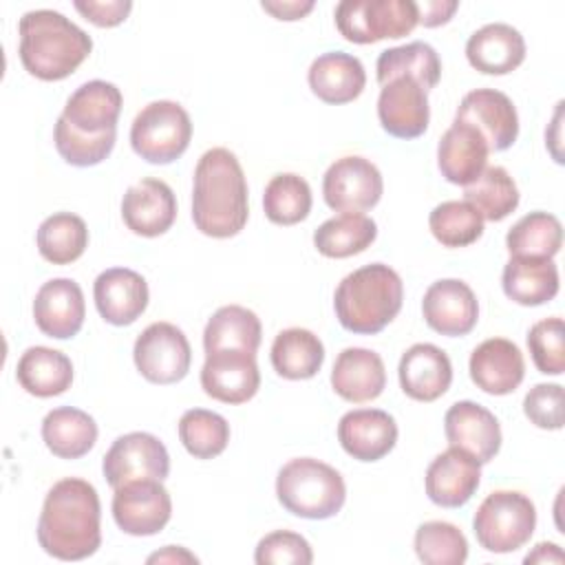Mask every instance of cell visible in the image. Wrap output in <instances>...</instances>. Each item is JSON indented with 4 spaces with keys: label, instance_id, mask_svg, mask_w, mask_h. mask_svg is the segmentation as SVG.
<instances>
[{
    "label": "cell",
    "instance_id": "obj_6",
    "mask_svg": "<svg viewBox=\"0 0 565 565\" xmlns=\"http://www.w3.org/2000/svg\"><path fill=\"white\" fill-rule=\"evenodd\" d=\"M536 527L532 499L516 490L490 492L475 512L472 530L486 552L510 554L523 547Z\"/></svg>",
    "mask_w": 565,
    "mask_h": 565
},
{
    "label": "cell",
    "instance_id": "obj_48",
    "mask_svg": "<svg viewBox=\"0 0 565 565\" xmlns=\"http://www.w3.org/2000/svg\"><path fill=\"white\" fill-rule=\"evenodd\" d=\"M73 7L88 22H93L95 26L110 29V26L121 24L128 18V13L132 9V2L130 0H106V2H99V0H75Z\"/></svg>",
    "mask_w": 565,
    "mask_h": 565
},
{
    "label": "cell",
    "instance_id": "obj_9",
    "mask_svg": "<svg viewBox=\"0 0 565 565\" xmlns=\"http://www.w3.org/2000/svg\"><path fill=\"white\" fill-rule=\"evenodd\" d=\"M132 360L148 382L174 384L188 375L192 349L179 327L172 322H152L137 335Z\"/></svg>",
    "mask_w": 565,
    "mask_h": 565
},
{
    "label": "cell",
    "instance_id": "obj_1",
    "mask_svg": "<svg viewBox=\"0 0 565 565\" xmlns=\"http://www.w3.org/2000/svg\"><path fill=\"white\" fill-rule=\"evenodd\" d=\"M40 547L60 561H82L102 545V505L93 483L66 477L46 492L38 519Z\"/></svg>",
    "mask_w": 565,
    "mask_h": 565
},
{
    "label": "cell",
    "instance_id": "obj_32",
    "mask_svg": "<svg viewBox=\"0 0 565 565\" xmlns=\"http://www.w3.org/2000/svg\"><path fill=\"white\" fill-rule=\"evenodd\" d=\"M42 439L60 459H79L97 441L95 419L75 406H57L42 419Z\"/></svg>",
    "mask_w": 565,
    "mask_h": 565
},
{
    "label": "cell",
    "instance_id": "obj_26",
    "mask_svg": "<svg viewBox=\"0 0 565 565\" xmlns=\"http://www.w3.org/2000/svg\"><path fill=\"white\" fill-rule=\"evenodd\" d=\"M466 57L483 75H505L523 64L525 40L512 24L490 22L468 38Z\"/></svg>",
    "mask_w": 565,
    "mask_h": 565
},
{
    "label": "cell",
    "instance_id": "obj_18",
    "mask_svg": "<svg viewBox=\"0 0 565 565\" xmlns=\"http://www.w3.org/2000/svg\"><path fill=\"white\" fill-rule=\"evenodd\" d=\"M84 318V291L73 278H53L38 289L33 300V320L44 335L68 340L79 333Z\"/></svg>",
    "mask_w": 565,
    "mask_h": 565
},
{
    "label": "cell",
    "instance_id": "obj_20",
    "mask_svg": "<svg viewBox=\"0 0 565 565\" xmlns=\"http://www.w3.org/2000/svg\"><path fill=\"white\" fill-rule=\"evenodd\" d=\"M444 433L450 446L470 452L479 463H488L501 448V426L486 406L461 399L444 417Z\"/></svg>",
    "mask_w": 565,
    "mask_h": 565
},
{
    "label": "cell",
    "instance_id": "obj_17",
    "mask_svg": "<svg viewBox=\"0 0 565 565\" xmlns=\"http://www.w3.org/2000/svg\"><path fill=\"white\" fill-rule=\"evenodd\" d=\"M377 119L391 137L415 139L424 135L430 121L426 90L413 77L386 82L377 97Z\"/></svg>",
    "mask_w": 565,
    "mask_h": 565
},
{
    "label": "cell",
    "instance_id": "obj_7",
    "mask_svg": "<svg viewBox=\"0 0 565 565\" xmlns=\"http://www.w3.org/2000/svg\"><path fill=\"white\" fill-rule=\"evenodd\" d=\"M192 119L188 110L172 99H159L143 106L130 126V146L148 163L166 166L177 161L190 146Z\"/></svg>",
    "mask_w": 565,
    "mask_h": 565
},
{
    "label": "cell",
    "instance_id": "obj_23",
    "mask_svg": "<svg viewBox=\"0 0 565 565\" xmlns=\"http://www.w3.org/2000/svg\"><path fill=\"white\" fill-rule=\"evenodd\" d=\"M338 441L358 461H377L397 444L393 415L380 408H355L340 417Z\"/></svg>",
    "mask_w": 565,
    "mask_h": 565
},
{
    "label": "cell",
    "instance_id": "obj_52",
    "mask_svg": "<svg viewBox=\"0 0 565 565\" xmlns=\"http://www.w3.org/2000/svg\"><path fill=\"white\" fill-rule=\"evenodd\" d=\"M523 561L525 563H561L563 552L556 543H539Z\"/></svg>",
    "mask_w": 565,
    "mask_h": 565
},
{
    "label": "cell",
    "instance_id": "obj_15",
    "mask_svg": "<svg viewBox=\"0 0 565 565\" xmlns=\"http://www.w3.org/2000/svg\"><path fill=\"white\" fill-rule=\"evenodd\" d=\"M426 324L448 338L466 335L479 320V302L470 285L459 278L435 280L422 300Z\"/></svg>",
    "mask_w": 565,
    "mask_h": 565
},
{
    "label": "cell",
    "instance_id": "obj_43",
    "mask_svg": "<svg viewBox=\"0 0 565 565\" xmlns=\"http://www.w3.org/2000/svg\"><path fill=\"white\" fill-rule=\"evenodd\" d=\"M415 554L426 565H461L468 558V541L448 521H426L415 532Z\"/></svg>",
    "mask_w": 565,
    "mask_h": 565
},
{
    "label": "cell",
    "instance_id": "obj_14",
    "mask_svg": "<svg viewBox=\"0 0 565 565\" xmlns=\"http://www.w3.org/2000/svg\"><path fill=\"white\" fill-rule=\"evenodd\" d=\"M455 119L477 128L490 152L508 150L519 137L516 108L512 99L497 88H475L466 93L457 106Z\"/></svg>",
    "mask_w": 565,
    "mask_h": 565
},
{
    "label": "cell",
    "instance_id": "obj_33",
    "mask_svg": "<svg viewBox=\"0 0 565 565\" xmlns=\"http://www.w3.org/2000/svg\"><path fill=\"white\" fill-rule=\"evenodd\" d=\"M271 366L285 380H309L324 362L322 340L302 327L282 329L271 344Z\"/></svg>",
    "mask_w": 565,
    "mask_h": 565
},
{
    "label": "cell",
    "instance_id": "obj_10",
    "mask_svg": "<svg viewBox=\"0 0 565 565\" xmlns=\"http://www.w3.org/2000/svg\"><path fill=\"white\" fill-rule=\"evenodd\" d=\"M102 472L113 490L135 479L163 481L170 472V455L159 437L143 430L126 433L106 450Z\"/></svg>",
    "mask_w": 565,
    "mask_h": 565
},
{
    "label": "cell",
    "instance_id": "obj_28",
    "mask_svg": "<svg viewBox=\"0 0 565 565\" xmlns=\"http://www.w3.org/2000/svg\"><path fill=\"white\" fill-rule=\"evenodd\" d=\"M331 386L351 404L380 397L386 386V369L382 358L364 347H349L340 351L333 362Z\"/></svg>",
    "mask_w": 565,
    "mask_h": 565
},
{
    "label": "cell",
    "instance_id": "obj_47",
    "mask_svg": "<svg viewBox=\"0 0 565 565\" xmlns=\"http://www.w3.org/2000/svg\"><path fill=\"white\" fill-rule=\"evenodd\" d=\"M525 417L543 430H561L563 415V386L561 384H536L523 397Z\"/></svg>",
    "mask_w": 565,
    "mask_h": 565
},
{
    "label": "cell",
    "instance_id": "obj_8",
    "mask_svg": "<svg viewBox=\"0 0 565 565\" xmlns=\"http://www.w3.org/2000/svg\"><path fill=\"white\" fill-rule=\"evenodd\" d=\"M333 15L340 35L353 44L397 40L419 24L413 0H342Z\"/></svg>",
    "mask_w": 565,
    "mask_h": 565
},
{
    "label": "cell",
    "instance_id": "obj_34",
    "mask_svg": "<svg viewBox=\"0 0 565 565\" xmlns=\"http://www.w3.org/2000/svg\"><path fill=\"white\" fill-rule=\"evenodd\" d=\"M263 327L258 316L241 305H225L212 313L203 329V349L205 353L238 349L256 353L260 347Z\"/></svg>",
    "mask_w": 565,
    "mask_h": 565
},
{
    "label": "cell",
    "instance_id": "obj_51",
    "mask_svg": "<svg viewBox=\"0 0 565 565\" xmlns=\"http://www.w3.org/2000/svg\"><path fill=\"white\" fill-rule=\"evenodd\" d=\"M148 563H199V558L179 545H168L161 552L148 556Z\"/></svg>",
    "mask_w": 565,
    "mask_h": 565
},
{
    "label": "cell",
    "instance_id": "obj_46",
    "mask_svg": "<svg viewBox=\"0 0 565 565\" xmlns=\"http://www.w3.org/2000/svg\"><path fill=\"white\" fill-rule=\"evenodd\" d=\"M254 561L258 565H309L313 552L309 541L298 532L276 530L258 541Z\"/></svg>",
    "mask_w": 565,
    "mask_h": 565
},
{
    "label": "cell",
    "instance_id": "obj_22",
    "mask_svg": "<svg viewBox=\"0 0 565 565\" xmlns=\"http://www.w3.org/2000/svg\"><path fill=\"white\" fill-rule=\"evenodd\" d=\"M468 371L477 388L488 395H510L525 377L521 349L508 338H488L470 353Z\"/></svg>",
    "mask_w": 565,
    "mask_h": 565
},
{
    "label": "cell",
    "instance_id": "obj_16",
    "mask_svg": "<svg viewBox=\"0 0 565 565\" xmlns=\"http://www.w3.org/2000/svg\"><path fill=\"white\" fill-rule=\"evenodd\" d=\"M121 218L137 236H161L177 218V196L166 181L146 177L126 190L121 199Z\"/></svg>",
    "mask_w": 565,
    "mask_h": 565
},
{
    "label": "cell",
    "instance_id": "obj_25",
    "mask_svg": "<svg viewBox=\"0 0 565 565\" xmlns=\"http://www.w3.org/2000/svg\"><path fill=\"white\" fill-rule=\"evenodd\" d=\"M121 104L124 97L115 84L90 79L71 93L60 117L79 132L102 135L117 128Z\"/></svg>",
    "mask_w": 565,
    "mask_h": 565
},
{
    "label": "cell",
    "instance_id": "obj_2",
    "mask_svg": "<svg viewBox=\"0 0 565 565\" xmlns=\"http://www.w3.org/2000/svg\"><path fill=\"white\" fill-rule=\"evenodd\" d=\"M249 216L247 179L227 148H210L194 168L192 221L196 230L212 238L236 236Z\"/></svg>",
    "mask_w": 565,
    "mask_h": 565
},
{
    "label": "cell",
    "instance_id": "obj_21",
    "mask_svg": "<svg viewBox=\"0 0 565 565\" xmlns=\"http://www.w3.org/2000/svg\"><path fill=\"white\" fill-rule=\"evenodd\" d=\"M93 298L99 316L115 327L132 324L148 307V282L128 267L104 269L93 285Z\"/></svg>",
    "mask_w": 565,
    "mask_h": 565
},
{
    "label": "cell",
    "instance_id": "obj_42",
    "mask_svg": "<svg viewBox=\"0 0 565 565\" xmlns=\"http://www.w3.org/2000/svg\"><path fill=\"white\" fill-rule=\"evenodd\" d=\"M430 234L444 247H468L483 234V218L468 201H444L428 216Z\"/></svg>",
    "mask_w": 565,
    "mask_h": 565
},
{
    "label": "cell",
    "instance_id": "obj_31",
    "mask_svg": "<svg viewBox=\"0 0 565 565\" xmlns=\"http://www.w3.org/2000/svg\"><path fill=\"white\" fill-rule=\"evenodd\" d=\"M15 377L29 395L55 397L71 388L73 362L57 349L29 347L18 360Z\"/></svg>",
    "mask_w": 565,
    "mask_h": 565
},
{
    "label": "cell",
    "instance_id": "obj_5",
    "mask_svg": "<svg viewBox=\"0 0 565 565\" xmlns=\"http://www.w3.org/2000/svg\"><path fill=\"white\" fill-rule=\"evenodd\" d=\"M276 497L294 516L322 521L342 510L347 486L333 466L313 457H298L278 470Z\"/></svg>",
    "mask_w": 565,
    "mask_h": 565
},
{
    "label": "cell",
    "instance_id": "obj_19",
    "mask_svg": "<svg viewBox=\"0 0 565 565\" xmlns=\"http://www.w3.org/2000/svg\"><path fill=\"white\" fill-rule=\"evenodd\" d=\"M479 481L481 463L470 452L450 446L430 461L424 488L435 505L461 508L477 492Z\"/></svg>",
    "mask_w": 565,
    "mask_h": 565
},
{
    "label": "cell",
    "instance_id": "obj_35",
    "mask_svg": "<svg viewBox=\"0 0 565 565\" xmlns=\"http://www.w3.org/2000/svg\"><path fill=\"white\" fill-rule=\"evenodd\" d=\"M377 82L384 86L395 77H413L426 93L437 86L441 77V60L437 51L426 42H408L380 53Z\"/></svg>",
    "mask_w": 565,
    "mask_h": 565
},
{
    "label": "cell",
    "instance_id": "obj_29",
    "mask_svg": "<svg viewBox=\"0 0 565 565\" xmlns=\"http://www.w3.org/2000/svg\"><path fill=\"white\" fill-rule=\"evenodd\" d=\"M311 93L324 104H349L358 99L366 86L362 62L344 51L318 55L307 73Z\"/></svg>",
    "mask_w": 565,
    "mask_h": 565
},
{
    "label": "cell",
    "instance_id": "obj_4",
    "mask_svg": "<svg viewBox=\"0 0 565 565\" xmlns=\"http://www.w3.org/2000/svg\"><path fill=\"white\" fill-rule=\"evenodd\" d=\"M402 300L404 285L399 274L384 263H371L340 280L333 294V309L347 331L373 335L393 322Z\"/></svg>",
    "mask_w": 565,
    "mask_h": 565
},
{
    "label": "cell",
    "instance_id": "obj_50",
    "mask_svg": "<svg viewBox=\"0 0 565 565\" xmlns=\"http://www.w3.org/2000/svg\"><path fill=\"white\" fill-rule=\"evenodd\" d=\"M263 11L271 13L276 20H300L305 18L313 7L316 2L313 0H265L260 2Z\"/></svg>",
    "mask_w": 565,
    "mask_h": 565
},
{
    "label": "cell",
    "instance_id": "obj_38",
    "mask_svg": "<svg viewBox=\"0 0 565 565\" xmlns=\"http://www.w3.org/2000/svg\"><path fill=\"white\" fill-rule=\"evenodd\" d=\"M563 245V225L550 212H530L521 216L505 234L510 256L554 258Z\"/></svg>",
    "mask_w": 565,
    "mask_h": 565
},
{
    "label": "cell",
    "instance_id": "obj_45",
    "mask_svg": "<svg viewBox=\"0 0 565 565\" xmlns=\"http://www.w3.org/2000/svg\"><path fill=\"white\" fill-rule=\"evenodd\" d=\"M527 349L534 366L545 375H561L565 371V327L563 318L552 316L539 320L527 331Z\"/></svg>",
    "mask_w": 565,
    "mask_h": 565
},
{
    "label": "cell",
    "instance_id": "obj_44",
    "mask_svg": "<svg viewBox=\"0 0 565 565\" xmlns=\"http://www.w3.org/2000/svg\"><path fill=\"white\" fill-rule=\"evenodd\" d=\"M53 139H55V148L60 152V157L77 168H88V166H97L102 163L115 148V139H117V128L102 132V135H86L75 130L66 119H57L55 121V130H53Z\"/></svg>",
    "mask_w": 565,
    "mask_h": 565
},
{
    "label": "cell",
    "instance_id": "obj_41",
    "mask_svg": "<svg viewBox=\"0 0 565 565\" xmlns=\"http://www.w3.org/2000/svg\"><path fill=\"white\" fill-rule=\"evenodd\" d=\"M179 439L194 459L218 457L230 441V424L207 408H190L179 419Z\"/></svg>",
    "mask_w": 565,
    "mask_h": 565
},
{
    "label": "cell",
    "instance_id": "obj_30",
    "mask_svg": "<svg viewBox=\"0 0 565 565\" xmlns=\"http://www.w3.org/2000/svg\"><path fill=\"white\" fill-rule=\"evenodd\" d=\"M503 294L523 307H539L558 294V267L552 258L510 256L501 274Z\"/></svg>",
    "mask_w": 565,
    "mask_h": 565
},
{
    "label": "cell",
    "instance_id": "obj_13",
    "mask_svg": "<svg viewBox=\"0 0 565 565\" xmlns=\"http://www.w3.org/2000/svg\"><path fill=\"white\" fill-rule=\"evenodd\" d=\"M201 386L207 397L223 404H245L260 388L256 353L223 349L205 353L201 366Z\"/></svg>",
    "mask_w": 565,
    "mask_h": 565
},
{
    "label": "cell",
    "instance_id": "obj_24",
    "mask_svg": "<svg viewBox=\"0 0 565 565\" xmlns=\"http://www.w3.org/2000/svg\"><path fill=\"white\" fill-rule=\"evenodd\" d=\"M399 386L415 402L439 399L452 382V364L446 351L430 342H417L404 351L399 366Z\"/></svg>",
    "mask_w": 565,
    "mask_h": 565
},
{
    "label": "cell",
    "instance_id": "obj_11",
    "mask_svg": "<svg viewBox=\"0 0 565 565\" xmlns=\"http://www.w3.org/2000/svg\"><path fill=\"white\" fill-rule=\"evenodd\" d=\"M384 192L382 172L364 157L335 159L322 177L324 203L335 212H364L377 205Z\"/></svg>",
    "mask_w": 565,
    "mask_h": 565
},
{
    "label": "cell",
    "instance_id": "obj_36",
    "mask_svg": "<svg viewBox=\"0 0 565 565\" xmlns=\"http://www.w3.org/2000/svg\"><path fill=\"white\" fill-rule=\"evenodd\" d=\"M377 236V225L362 212H342L313 232L316 249L327 258H349L364 252Z\"/></svg>",
    "mask_w": 565,
    "mask_h": 565
},
{
    "label": "cell",
    "instance_id": "obj_37",
    "mask_svg": "<svg viewBox=\"0 0 565 565\" xmlns=\"http://www.w3.org/2000/svg\"><path fill=\"white\" fill-rule=\"evenodd\" d=\"M38 252L53 265L75 263L88 247V227L73 212H55L38 227Z\"/></svg>",
    "mask_w": 565,
    "mask_h": 565
},
{
    "label": "cell",
    "instance_id": "obj_49",
    "mask_svg": "<svg viewBox=\"0 0 565 565\" xmlns=\"http://www.w3.org/2000/svg\"><path fill=\"white\" fill-rule=\"evenodd\" d=\"M417 4V15H419V24L426 29L446 24L452 13L459 9L457 0H424V2H415Z\"/></svg>",
    "mask_w": 565,
    "mask_h": 565
},
{
    "label": "cell",
    "instance_id": "obj_27",
    "mask_svg": "<svg viewBox=\"0 0 565 565\" xmlns=\"http://www.w3.org/2000/svg\"><path fill=\"white\" fill-rule=\"evenodd\" d=\"M488 152V143L479 130L455 119L439 139L437 166L446 181L466 188L483 172Z\"/></svg>",
    "mask_w": 565,
    "mask_h": 565
},
{
    "label": "cell",
    "instance_id": "obj_40",
    "mask_svg": "<svg viewBox=\"0 0 565 565\" xmlns=\"http://www.w3.org/2000/svg\"><path fill=\"white\" fill-rule=\"evenodd\" d=\"M311 188L294 172H282L269 179L263 194L265 216L276 225H296L311 212Z\"/></svg>",
    "mask_w": 565,
    "mask_h": 565
},
{
    "label": "cell",
    "instance_id": "obj_3",
    "mask_svg": "<svg viewBox=\"0 0 565 565\" xmlns=\"http://www.w3.org/2000/svg\"><path fill=\"white\" fill-rule=\"evenodd\" d=\"M20 62L42 82H57L90 55V35L53 9L26 11L18 22Z\"/></svg>",
    "mask_w": 565,
    "mask_h": 565
},
{
    "label": "cell",
    "instance_id": "obj_39",
    "mask_svg": "<svg viewBox=\"0 0 565 565\" xmlns=\"http://www.w3.org/2000/svg\"><path fill=\"white\" fill-rule=\"evenodd\" d=\"M463 199L483 221H503L519 205V188L501 166H486L483 172L463 188Z\"/></svg>",
    "mask_w": 565,
    "mask_h": 565
},
{
    "label": "cell",
    "instance_id": "obj_12",
    "mask_svg": "<svg viewBox=\"0 0 565 565\" xmlns=\"http://www.w3.org/2000/svg\"><path fill=\"white\" fill-rule=\"evenodd\" d=\"M172 516V499L159 479H135L115 488L113 519L130 536H152Z\"/></svg>",
    "mask_w": 565,
    "mask_h": 565
}]
</instances>
